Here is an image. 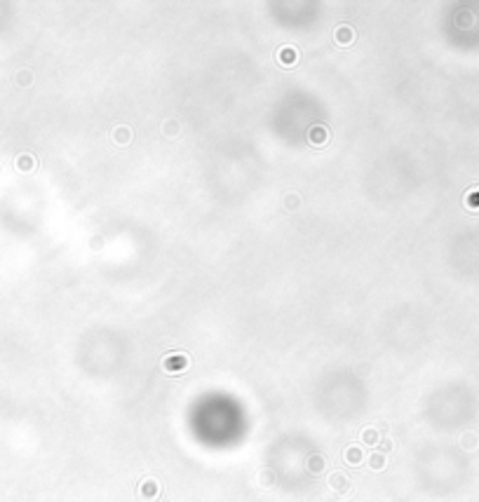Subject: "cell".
<instances>
[{"instance_id":"obj_8","label":"cell","mask_w":479,"mask_h":502,"mask_svg":"<svg viewBox=\"0 0 479 502\" xmlns=\"http://www.w3.org/2000/svg\"><path fill=\"white\" fill-rule=\"evenodd\" d=\"M308 469H310L313 474H320L322 469H324V458L317 456V453H315V456H313V458L308 460Z\"/></svg>"},{"instance_id":"obj_6","label":"cell","mask_w":479,"mask_h":502,"mask_svg":"<svg viewBox=\"0 0 479 502\" xmlns=\"http://www.w3.org/2000/svg\"><path fill=\"white\" fill-rule=\"evenodd\" d=\"M158 495V484L155 481H143L141 484V497H146V500H153V497Z\"/></svg>"},{"instance_id":"obj_3","label":"cell","mask_w":479,"mask_h":502,"mask_svg":"<svg viewBox=\"0 0 479 502\" xmlns=\"http://www.w3.org/2000/svg\"><path fill=\"white\" fill-rule=\"evenodd\" d=\"M308 139L313 146H324V141H327V129L322 127V125H315V127L308 132Z\"/></svg>"},{"instance_id":"obj_1","label":"cell","mask_w":479,"mask_h":502,"mask_svg":"<svg viewBox=\"0 0 479 502\" xmlns=\"http://www.w3.org/2000/svg\"><path fill=\"white\" fill-rule=\"evenodd\" d=\"M188 366V357L186 354H172L162 362V369L170 371V373H179V371H186Z\"/></svg>"},{"instance_id":"obj_10","label":"cell","mask_w":479,"mask_h":502,"mask_svg":"<svg viewBox=\"0 0 479 502\" xmlns=\"http://www.w3.org/2000/svg\"><path fill=\"white\" fill-rule=\"evenodd\" d=\"M369 465H371V469H383L386 467V456L383 453H374V456L369 458Z\"/></svg>"},{"instance_id":"obj_12","label":"cell","mask_w":479,"mask_h":502,"mask_svg":"<svg viewBox=\"0 0 479 502\" xmlns=\"http://www.w3.org/2000/svg\"><path fill=\"white\" fill-rule=\"evenodd\" d=\"M294 204L298 207V197L296 195H289V207H294Z\"/></svg>"},{"instance_id":"obj_2","label":"cell","mask_w":479,"mask_h":502,"mask_svg":"<svg viewBox=\"0 0 479 502\" xmlns=\"http://www.w3.org/2000/svg\"><path fill=\"white\" fill-rule=\"evenodd\" d=\"M329 486H331L333 491H339V493H348V491H350V481L345 479L343 472H333L331 476H329Z\"/></svg>"},{"instance_id":"obj_7","label":"cell","mask_w":479,"mask_h":502,"mask_svg":"<svg viewBox=\"0 0 479 502\" xmlns=\"http://www.w3.org/2000/svg\"><path fill=\"white\" fill-rule=\"evenodd\" d=\"M129 139H132V132H129L127 127H117L115 132H113V141H115L117 146H127Z\"/></svg>"},{"instance_id":"obj_4","label":"cell","mask_w":479,"mask_h":502,"mask_svg":"<svg viewBox=\"0 0 479 502\" xmlns=\"http://www.w3.org/2000/svg\"><path fill=\"white\" fill-rule=\"evenodd\" d=\"M355 40V29H350V26H341L339 31H336V42L339 45H348V42Z\"/></svg>"},{"instance_id":"obj_11","label":"cell","mask_w":479,"mask_h":502,"mask_svg":"<svg viewBox=\"0 0 479 502\" xmlns=\"http://www.w3.org/2000/svg\"><path fill=\"white\" fill-rule=\"evenodd\" d=\"M380 448H383V450H392V441H390V439H386V441H383V446H380Z\"/></svg>"},{"instance_id":"obj_9","label":"cell","mask_w":479,"mask_h":502,"mask_svg":"<svg viewBox=\"0 0 479 502\" xmlns=\"http://www.w3.org/2000/svg\"><path fill=\"white\" fill-rule=\"evenodd\" d=\"M362 441H364L367 446L378 444V432H376V429H371V427H367V429L362 432Z\"/></svg>"},{"instance_id":"obj_5","label":"cell","mask_w":479,"mask_h":502,"mask_svg":"<svg viewBox=\"0 0 479 502\" xmlns=\"http://www.w3.org/2000/svg\"><path fill=\"white\" fill-rule=\"evenodd\" d=\"M345 462L348 465H360L362 462V448L360 446H348L345 448Z\"/></svg>"}]
</instances>
